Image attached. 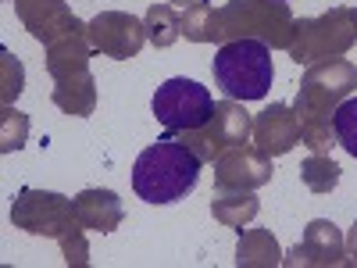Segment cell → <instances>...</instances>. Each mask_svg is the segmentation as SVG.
Listing matches in <instances>:
<instances>
[{
  "mask_svg": "<svg viewBox=\"0 0 357 268\" xmlns=\"http://www.w3.org/2000/svg\"><path fill=\"white\" fill-rule=\"evenodd\" d=\"M89 57H93V43H89V25H86L79 33H68L47 47V72L54 75V82L89 72Z\"/></svg>",
  "mask_w": 357,
  "mask_h": 268,
  "instance_id": "5bb4252c",
  "label": "cell"
},
{
  "mask_svg": "<svg viewBox=\"0 0 357 268\" xmlns=\"http://www.w3.org/2000/svg\"><path fill=\"white\" fill-rule=\"evenodd\" d=\"M57 244H61V254H65V265H68V268H86V265H89L86 229H82L79 222H72L61 236H57Z\"/></svg>",
  "mask_w": 357,
  "mask_h": 268,
  "instance_id": "cb8c5ba5",
  "label": "cell"
},
{
  "mask_svg": "<svg viewBox=\"0 0 357 268\" xmlns=\"http://www.w3.org/2000/svg\"><path fill=\"white\" fill-rule=\"evenodd\" d=\"M57 4H65V0H15V11H18L22 25H25L29 18H36V15H43V11L57 8Z\"/></svg>",
  "mask_w": 357,
  "mask_h": 268,
  "instance_id": "484cf974",
  "label": "cell"
},
{
  "mask_svg": "<svg viewBox=\"0 0 357 268\" xmlns=\"http://www.w3.org/2000/svg\"><path fill=\"white\" fill-rule=\"evenodd\" d=\"M286 4H289V0H286Z\"/></svg>",
  "mask_w": 357,
  "mask_h": 268,
  "instance_id": "f546056e",
  "label": "cell"
},
{
  "mask_svg": "<svg viewBox=\"0 0 357 268\" xmlns=\"http://www.w3.org/2000/svg\"><path fill=\"white\" fill-rule=\"evenodd\" d=\"M193 4H204V0H172V8H183V11L193 8Z\"/></svg>",
  "mask_w": 357,
  "mask_h": 268,
  "instance_id": "83f0119b",
  "label": "cell"
},
{
  "mask_svg": "<svg viewBox=\"0 0 357 268\" xmlns=\"http://www.w3.org/2000/svg\"><path fill=\"white\" fill-rule=\"evenodd\" d=\"M282 265V247L272 229H247L236 244V268H275Z\"/></svg>",
  "mask_w": 357,
  "mask_h": 268,
  "instance_id": "2e32d148",
  "label": "cell"
},
{
  "mask_svg": "<svg viewBox=\"0 0 357 268\" xmlns=\"http://www.w3.org/2000/svg\"><path fill=\"white\" fill-rule=\"evenodd\" d=\"M254 133V118L243 111V104H236V100H218L211 118L200 126V129H186V133H172L178 143H186L190 151L200 158V161H211L218 154H225L229 147H240L247 143Z\"/></svg>",
  "mask_w": 357,
  "mask_h": 268,
  "instance_id": "8992f818",
  "label": "cell"
},
{
  "mask_svg": "<svg viewBox=\"0 0 357 268\" xmlns=\"http://www.w3.org/2000/svg\"><path fill=\"white\" fill-rule=\"evenodd\" d=\"M183 36L190 43H215L218 40V8L211 0L183 11Z\"/></svg>",
  "mask_w": 357,
  "mask_h": 268,
  "instance_id": "ffe728a7",
  "label": "cell"
},
{
  "mask_svg": "<svg viewBox=\"0 0 357 268\" xmlns=\"http://www.w3.org/2000/svg\"><path fill=\"white\" fill-rule=\"evenodd\" d=\"M72 215L89 232H114L126 218V207H122V197H118L114 190L89 186V190L72 197Z\"/></svg>",
  "mask_w": 357,
  "mask_h": 268,
  "instance_id": "4fadbf2b",
  "label": "cell"
},
{
  "mask_svg": "<svg viewBox=\"0 0 357 268\" xmlns=\"http://www.w3.org/2000/svg\"><path fill=\"white\" fill-rule=\"evenodd\" d=\"M340 165L329 158V154H311L304 165H301V179L311 193H333L336 183H340Z\"/></svg>",
  "mask_w": 357,
  "mask_h": 268,
  "instance_id": "44dd1931",
  "label": "cell"
},
{
  "mask_svg": "<svg viewBox=\"0 0 357 268\" xmlns=\"http://www.w3.org/2000/svg\"><path fill=\"white\" fill-rule=\"evenodd\" d=\"M86 25H89V22L75 18L68 4H57V8H50V11H43V15H36V18L25 22L29 36L40 40L43 47H50L54 40H61V36H68V33H79V29H86Z\"/></svg>",
  "mask_w": 357,
  "mask_h": 268,
  "instance_id": "ac0fdd59",
  "label": "cell"
},
{
  "mask_svg": "<svg viewBox=\"0 0 357 268\" xmlns=\"http://www.w3.org/2000/svg\"><path fill=\"white\" fill-rule=\"evenodd\" d=\"M143 25H146V40H151L158 50L172 47L178 36H183V15H178L172 4H151L143 15Z\"/></svg>",
  "mask_w": 357,
  "mask_h": 268,
  "instance_id": "d6986e66",
  "label": "cell"
},
{
  "mask_svg": "<svg viewBox=\"0 0 357 268\" xmlns=\"http://www.w3.org/2000/svg\"><path fill=\"white\" fill-rule=\"evenodd\" d=\"M293 11L286 0H229L218 8V47L232 40H261L272 50H289Z\"/></svg>",
  "mask_w": 357,
  "mask_h": 268,
  "instance_id": "3957f363",
  "label": "cell"
},
{
  "mask_svg": "<svg viewBox=\"0 0 357 268\" xmlns=\"http://www.w3.org/2000/svg\"><path fill=\"white\" fill-rule=\"evenodd\" d=\"M354 89H357V65L347 57H329V61H318L304 72L293 111L296 122H301V143L311 147V154H329L333 147H340L333 118Z\"/></svg>",
  "mask_w": 357,
  "mask_h": 268,
  "instance_id": "6da1fadb",
  "label": "cell"
},
{
  "mask_svg": "<svg viewBox=\"0 0 357 268\" xmlns=\"http://www.w3.org/2000/svg\"><path fill=\"white\" fill-rule=\"evenodd\" d=\"M200 158L172 133L151 143L132 165V190L146 204H175L186 200L200 179Z\"/></svg>",
  "mask_w": 357,
  "mask_h": 268,
  "instance_id": "7a4b0ae2",
  "label": "cell"
},
{
  "mask_svg": "<svg viewBox=\"0 0 357 268\" xmlns=\"http://www.w3.org/2000/svg\"><path fill=\"white\" fill-rule=\"evenodd\" d=\"M347 258H350V265H357V222L347 232Z\"/></svg>",
  "mask_w": 357,
  "mask_h": 268,
  "instance_id": "4316f807",
  "label": "cell"
},
{
  "mask_svg": "<svg viewBox=\"0 0 357 268\" xmlns=\"http://www.w3.org/2000/svg\"><path fill=\"white\" fill-rule=\"evenodd\" d=\"M354 18H357V8H354Z\"/></svg>",
  "mask_w": 357,
  "mask_h": 268,
  "instance_id": "f1b7e54d",
  "label": "cell"
},
{
  "mask_svg": "<svg viewBox=\"0 0 357 268\" xmlns=\"http://www.w3.org/2000/svg\"><path fill=\"white\" fill-rule=\"evenodd\" d=\"M0 68H4V86H0V100L4 104H11L18 94H22V82H25V75H22V61L11 54V50H0Z\"/></svg>",
  "mask_w": 357,
  "mask_h": 268,
  "instance_id": "d4e9b609",
  "label": "cell"
},
{
  "mask_svg": "<svg viewBox=\"0 0 357 268\" xmlns=\"http://www.w3.org/2000/svg\"><path fill=\"white\" fill-rule=\"evenodd\" d=\"M354 43H357L354 8H329L325 15H314V18H296L293 43L286 54L296 65L311 68L318 61H329V57H343Z\"/></svg>",
  "mask_w": 357,
  "mask_h": 268,
  "instance_id": "5b68a950",
  "label": "cell"
},
{
  "mask_svg": "<svg viewBox=\"0 0 357 268\" xmlns=\"http://www.w3.org/2000/svg\"><path fill=\"white\" fill-rule=\"evenodd\" d=\"M151 107H154V118L168 133H186V129H200L211 118L215 100L207 94V86H200L186 75H175L158 86Z\"/></svg>",
  "mask_w": 357,
  "mask_h": 268,
  "instance_id": "52a82bcc",
  "label": "cell"
},
{
  "mask_svg": "<svg viewBox=\"0 0 357 268\" xmlns=\"http://www.w3.org/2000/svg\"><path fill=\"white\" fill-rule=\"evenodd\" d=\"M272 158L257 147H229L215 158V190H257L272 183Z\"/></svg>",
  "mask_w": 357,
  "mask_h": 268,
  "instance_id": "30bf717a",
  "label": "cell"
},
{
  "mask_svg": "<svg viewBox=\"0 0 357 268\" xmlns=\"http://www.w3.org/2000/svg\"><path fill=\"white\" fill-rule=\"evenodd\" d=\"M89 43L97 54L114 57V61H129L146 43V25L129 11H100L89 22Z\"/></svg>",
  "mask_w": 357,
  "mask_h": 268,
  "instance_id": "9c48e42d",
  "label": "cell"
},
{
  "mask_svg": "<svg viewBox=\"0 0 357 268\" xmlns=\"http://www.w3.org/2000/svg\"><path fill=\"white\" fill-rule=\"evenodd\" d=\"M282 265H293V268H336V265H350L347 258V236L329 222V218H314L307 222L304 229V240L296 244Z\"/></svg>",
  "mask_w": 357,
  "mask_h": 268,
  "instance_id": "8fae6325",
  "label": "cell"
},
{
  "mask_svg": "<svg viewBox=\"0 0 357 268\" xmlns=\"http://www.w3.org/2000/svg\"><path fill=\"white\" fill-rule=\"evenodd\" d=\"M257 211H261V200L254 197V190H215V200H211L215 222L229 229H243L247 222L257 218Z\"/></svg>",
  "mask_w": 357,
  "mask_h": 268,
  "instance_id": "e0dca14e",
  "label": "cell"
},
{
  "mask_svg": "<svg viewBox=\"0 0 357 268\" xmlns=\"http://www.w3.org/2000/svg\"><path fill=\"white\" fill-rule=\"evenodd\" d=\"M11 222L22 232L50 236V240H57V236H61L75 222V215H72V200L68 197L54 193V190H33V186H25L11 200Z\"/></svg>",
  "mask_w": 357,
  "mask_h": 268,
  "instance_id": "ba28073f",
  "label": "cell"
},
{
  "mask_svg": "<svg viewBox=\"0 0 357 268\" xmlns=\"http://www.w3.org/2000/svg\"><path fill=\"white\" fill-rule=\"evenodd\" d=\"M254 147L264 151L268 158H282L301 143V122L289 104H272L254 118Z\"/></svg>",
  "mask_w": 357,
  "mask_h": 268,
  "instance_id": "7c38bea8",
  "label": "cell"
},
{
  "mask_svg": "<svg viewBox=\"0 0 357 268\" xmlns=\"http://www.w3.org/2000/svg\"><path fill=\"white\" fill-rule=\"evenodd\" d=\"M54 104L61 107L65 114H75V118L93 114V107H97V79H93V72H79V75H68V79H57Z\"/></svg>",
  "mask_w": 357,
  "mask_h": 268,
  "instance_id": "9a60e30c",
  "label": "cell"
},
{
  "mask_svg": "<svg viewBox=\"0 0 357 268\" xmlns=\"http://www.w3.org/2000/svg\"><path fill=\"white\" fill-rule=\"evenodd\" d=\"M333 129H336V143L343 147L350 158H357V97H347V100L336 107Z\"/></svg>",
  "mask_w": 357,
  "mask_h": 268,
  "instance_id": "603a6c76",
  "label": "cell"
},
{
  "mask_svg": "<svg viewBox=\"0 0 357 268\" xmlns=\"http://www.w3.org/2000/svg\"><path fill=\"white\" fill-rule=\"evenodd\" d=\"M215 82L229 100H261L268 97L275 79L272 47L261 40H232L222 43L211 61Z\"/></svg>",
  "mask_w": 357,
  "mask_h": 268,
  "instance_id": "277c9868",
  "label": "cell"
},
{
  "mask_svg": "<svg viewBox=\"0 0 357 268\" xmlns=\"http://www.w3.org/2000/svg\"><path fill=\"white\" fill-rule=\"evenodd\" d=\"M25 136H29V114H22L18 107L4 104V111H0V151L4 154L22 151Z\"/></svg>",
  "mask_w": 357,
  "mask_h": 268,
  "instance_id": "7402d4cb",
  "label": "cell"
}]
</instances>
